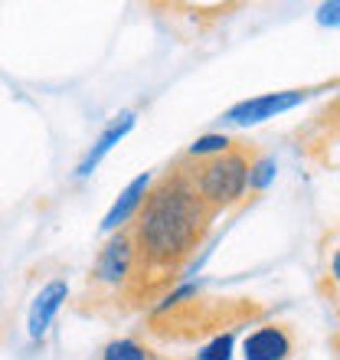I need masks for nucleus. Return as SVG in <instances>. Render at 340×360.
Returning a JSON list of instances; mask_svg holds the SVG:
<instances>
[{"label": "nucleus", "mask_w": 340, "mask_h": 360, "mask_svg": "<svg viewBox=\"0 0 340 360\" xmlns=\"http://www.w3.org/2000/svg\"><path fill=\"white\" fill-rule=\"evenodd\" d=\"M213 210L190 187L187 171L164 177L148 193L131 226L138 269L148 272H174L197 249L207 233Z\"/></svg>", "instance_id": "f257e3e1"}, {"label": "nucleus", "mask_w": 340, "mask_h": 360, "mask_svg": "<svg viewBox=\"0 0 340 360\" xmlns=\"http://www.w3.org/2000/svg\"><path fill=\"white\" fill-rule=\"evenodd\" d=\"M249 171H252V158L242 148H229L219 158L200 161L193 171H187L190 187L197 190V197L207 203L209 210H223L233 207L246 197L249 190Z\"/></svg>", "instance_id": "f03ea898"}, {"label": "nucleus", "mask_w": 340, "mask_h": 360, "mask_svg": "<svg viewBox=\"0 0 340 360\" xmlns=\"http://www.w3.org/2000/svg\"><path fill=\"white\" fill-rule=\"evenodd\" d=\"M138 272V256H134V239L128 229L122 233H112L108 243L102 246L98 259H95V285H102L108 292H118L128 285V278Z\"/></svg>", "instance_id": "7ed1b4c3"}, {"label": "nucleus", "mask_w": 340, "mask_h": 360, "mask_svg": "<svg viewBox=\"0 0 340 360\" xmlns=\"http://www.w3.org/2000/svg\"><path fill=\"white\" fill-rule=\"evenodd\" d=\"M318 89H285V92H265V95H255V98H246V102L233 105L226 112V122L229 124H259V122H268V118H278V115L292 112L298 108L301 102H308Z\"/></svg>", "instance_id": "20e7f679"}, {"label": "nucleus", "mask_w": 340, "mask_h": 360, "mask_svg": "<svg viewBox=\"0 0 340 360\" xmlns=\"http://www.w3.org/2000/svg\"><path fill=\"white\" fill-rule=\"evenodd\" d=\"M292 351L294 341L282 324H259L242 341V360H288Z\"/></svg>", "instance_id": "39448f33"}, {"label": "nucleus", "mask_w": 340, "mask_h": 360, "mask_svg": "<svg viewBox=\"0 0 340 360\" xmlns=\"http://www.w3.org/2000/svg\"><path fill=\"white\" fill-rule=\"evenodd\" d=\"M66 298H69V282H63V278H53V282H46L39 288V295L30 304V318H27V331L33 341H39L49 331V324L56 321V314L66 304Z\"/></svg>", "instance_id": "423d86ee"}, {"label": "nucleus", "mask_w": 340, "mask_h": 360, "mask_svg": "<svg viewBox=\"0 0 340 360\" xmlns=\"http://www.w3.org/2000/svg\"><path fill=\"white\" fill-rule=\"evenodd\" d=\"M148 193H151V174L134 177L131 184L122 190V197L115 200L112 207H108V213H105V219H102V229H105V233H122L124 223L138 217V210L144 207Z\"/></svg>", "instance_id": "0eeeda50"}, {"label": "nucleus", "mask_w": 340, "mask_h": 360, "mask_svg": "<svg viewBox=\"0 0 340 360\" xmlns=\"http://www.w3.org/2000/svg\"><path fill=\"white\" fill-rule=\"evenodd\" d=\"M134 122H138V115H134V112H122V115H118V118H115V122L108 124V128H105L102 134H98V141L92 144V151H89V154L82 158V164L76 167V177H89V174H92L95 167H98V164L105 161V154L112 151L115 144H118V141L124 138V134L131 131Z\"/></svg>", "instance_id": "6e6552de"}, {"label": "nucleus", "mask_w": 340, "mask_h": 360, "mask_svg": "<svg viewBox=\"0 0 340 360\" xmlns=\"http://www.w3.org/2000/svg\"><path fill=\"white\" fill-rule=\"evenodd\" d=\"M102 360H157V354L138 338H115L105 344Z\"/></svg>", "instance_id": "1a4fd4ad"}, {"label": "nucleus", "mask_w": 340, "mask_h": 360, "mask_svg": "<svg viewBox=\"0 0 340 360\" xmlns=\"http://www.w3.org/2000/svg\"><path fill=\"white\" fill-rule=\"evenodd\" d=\"M229 148H233V141H229L226 134H203V138H197V141L187 148V161H209V158H219V154H226Z\"/></svg>", "instance_id": "9d476101"}, {"label": "nucleus", "mask_w": 340, "mask_h": 360, "mask_svg": "<svg viewBox=\"0 0 340 360\" xmlns=\"http://www.w3.org/2000/svg\"><path fill=\"white\" fill-rule=\"evenodd\" d=\"M233 347H236V338H233V331L216 334L213 341H207L197 351V360H233Z\"/></svg>", "instance_id": "9b49d317"}, {"label": "nucleus", "mask_w": 340, "mask_h": 360, "mask_svg": "<svg viewBox=\"0 0 340 360\" xmlns=\"http://www.w3.org/2000/svg\"><path fill=\"white\" fill-rule=\"evenodd\" d=\"M275 171H278L275 158H255L249 171V190H265L275 180Z\"/></svg>", "instance_id": "f8f14e48"}, {"label": "nucleus", "mask_w": 340, "mask_h": 360, "mask_svg": "<svg viewBox=\"0 0 340 360\" xmlns=\"http://www.w3.org/2000/svg\"><path fill=\"white\" fill-rule=\"evenodd\" d=\"M190 298H197V285H193V282H183V285H177V288H174V292H170L167 298H164V302L154 308V311L164 314V311H170V308H180V304H187Z\"/></svg>", "instance_id": "ddd939ff"}, {"label": "nucleus", "mask_w": 340, "mask_h": 360, "mask_svg": "<svg viewBox=\"0 0 340 360\" xmlns=\"http://www.w3.org/2000/svg\"><path fill=\"white\" fill-rule=\"evenodd\" d=\"M318 23H324V27H340V0L337 4H324V7L318 10Z\"/></svg>", "instance_id": "4468645a"}, {"label": "nucleus", "mask_w": 340, "mask_h": 360, "mask_svg": "<svg viewBox=\"0 0 340 360\" xmlns=\"http://www.w3.org/2000/svg\"><path fill=\"white\" fill-rule=\"evenodd\" d=\"M331 278L340 285V249H334V256H331Z\"/></svg>", "instance_id": "2eb2a0df"}, {"label": "nucleus", "mask_w": 340, "mask_h": 360, "mask_svg": "<svg viewBox=\"0 0 340 360\" xmlns=\"http://www.w3.org/2000/svg\"><path fill=\"white\" fill-rule=\"evenodd\" d=\"M190 360H197V357H190Z\"/></svg>", "instance_id": "dca6fc26"}]
</instances>
